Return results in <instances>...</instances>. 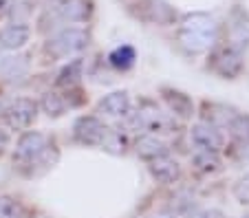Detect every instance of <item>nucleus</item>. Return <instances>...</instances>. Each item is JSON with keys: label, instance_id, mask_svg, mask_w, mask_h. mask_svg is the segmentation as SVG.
I'll list each match as a JSON object with an SVG mask.
<instances>
[{"label": "nucleus", "instance_id": "18", "mask_svg": "<svg viewBox=\"0 0 249 218\" xmlns=\"http://www.w3.org/2000/svg\"><path fill=\"white\" fill-rule=\"evenodd\" d=\"M230 130L236 141L249 143V115H236L230 123Z\"/></svg>", "mask_w": 249, "mask_h": 218}, {"label": "nucleus", "instance_id": "8", "mask_svg": "<svg viewBox=\"0 0 249 218\" xmlns=\"http://www.w3.org/2000/svg\"><path fill=\"white\" fill-rule=\"evenodd\" d=\"M29 35H31V29L27 24H9L0 31V49H7V51L22 49L29 42Z\"/></svg>", "mask_w": 249, "mask_h": 218}, {"label": "nucleus", "instance_id": "16", "mask_svg": "<svg viewBox=\"0 0 249 218\" xmlns=\"http://www.w3.org/2000/svg\"><path fill=\"white\" fill-rule=\"evenodd\" d=\"M108 62L113 64L115 68H119V71H126V68H130L132 64H135V49L128 47V44H124V47H117L108 55Z\"/></svg>", "mask_w": 249, "mask_h": 218}, {"label": "nucleus", "instance_id": "26", "mask_svg": "<svg viewBox=\"0 0 249 218\" xmlns=\"http://www.w3.org/2000/svg\"><path fill=\"white\" fill-rule=\"evenodd\" d=\"M148 218H179L177 214H170V212H159V214H152V216Z\"/></svg>", "mask_w": 249, "mask_h": 218}, {"label": "nucleus", "instance_id": "24", "mask_svg": "<svg viewBox=\"0 0 249 218\" xmlns=\"http://www.w3.org/2000/svg\"><path fill=\"white\" fill-rule=\"evenodd\" d=\"M196 218H225L223 216V212H218V209H207V212H201Z\"/></svg>", "mask_w": 249, "mask_h": 218}, {"label": "nucleus", "instance_id": "9", "mask_svg": "<svg viewBox=\"0 0 249 218\" xmlns=\"http://www.w3.org/2000/svg\"><path fill=\"white\" fill-rule=\"evenodd\" d=\"M150 174L155 176L159 183H174V181H179V176H181V168L174 159H170L168 154H165V157H159V159H155V161H150Z\"/></svg>", "mask_w": 249, "mask_h": 218}, {"label": "nucleus", "instance_id": "23", "mask_svg": "<svg viewBox=\"0 0 249 218\" xmlns=\"http://www.w3.org/2000/svg\"><path fill=\"white\" fill-rule=\"evenodd\" d=\"M7 148H9V133L5 128H0V157L5 154Z\"/></svg>", "mask_w": 249, "mask_h": 218}, {"label": "nucleus", "instance_id": "10", "mask_svg": "<svg viewBox=\"0 0 249 218\" xmlns=\"http://www.w3.org/2000/svg\"><path fill=\"white\" fill-rule=\"evenodd\" d=\"M57 14L69 22H82L90 14L89 0H60L57 2Z\"/></svg>", "mask_w": 249, "mask_h": 218}, {"label": "nucleus", "instance_id": "15", "mask_svg": "<svg viewBox=\"0 0 249 218\" xmlns=\"http://www.w3.org/2000/svg\"><path fill=\"white\" fill-rule=\"evenodd\" d=\"M99 146H102L106 152H110V154H124L126 148H128V141H126V137H124L119 130H110L108 128Z\"/></svg>", "mask_w": 249, "mask_h": 218}, {"label": "nucleus", "instance_id": "13", "mask_svg": "<svg viewBox=\"0 0 249 218\" xmlns=\"http://www.w3.org/2000/svg\"><path fill=\"white\" fill-rule=\"evenodd\" d=\"M0 71H2V75H5L7 80H11V82L22 80V77H27V73H29V57H24V55L5 57Z\"/></svg>", "mask_w": 249, "mask_h": 218}, {"label": "nucleus", "instance_id": "21", "mask_svg": "<svg viewBox=\"0 0 249 218\" xmlns=\"http://www.w3.org/2000/svg\"><path fill=\"white\" fill-rule=\"evenodd\" d=\"M0 218H20V205L11 196H0Z\"/></svg>", "mask_w": 249, "mask_h": 218}, {"label": "nucleus", "instance_id": "19", "mask_svg": "<svg viewBox=\"0 0 249 218\" xmlns=\"http://www.w3.org/2000/svg\"><path fill=\"white\" fill-rule=\"evenodd\" d=\"M194 166L201 172H216L221 168V161H218V157L214 152H198L194 157Z\"/></svg>", "mask_w": 249, "mask_h": 218}, {"label": "nucleus", "instance_id": "14", "mask_svg": "<svg viewBox=\"0 0 249 218\" xmlns=\"http://www.w3.org/2000/svg\"><path fill=\"white\" fill-rule=\"evenodd\" d=\"M165 101L170 104V108L174 110V115H181V117H190L194 113L192 100L183 93H177V90H165Z\"/></svg>", "mask_w": 249, "mask_h": 218}, {"label": "nucleus", "instance_id": "20", "mask_svg": "<svg viewBox=\"0 0 249 218\" xmlns=\"http://www.w3.org/2000/svg\"><path fill=\"white\" fill-rule=\"evenodd\" d=\"M82 77V62L80 60H73L69 64V67L64 68V71L60 73V80H57V84H62V86H66V84H75L77 80Z\"/></svg>", "mask_w": 249, "mask_h": 218}, {"label": "nucleus", "instance_id": "6", "mask_svg": "<svg viewBox=\"0 0 249 218\" xmlns=\"http://www.w3.org/2000/svg\"><path fill=\"white\" fill-rule=\"evenodd\" d=\"M192 143L198 148L201 152H214L216 154L223 148V137L218 133L216 126H210V123H196L190 133Z\"/></svg>", "mask_w": 249, "mask_h": 218}, {"label": "nucleus", "instance_id": "1", "mask_svg": "<svg viewBox=\"0 0 249 218\" xmlns=\"http://www.w3.org/2000/svg\"><path fill=\"white\" fill-rule=\"evenodd\" d=\"M179 40L188 51L203 53L214 47V42L218 40V24L205 14L188 16L181 24Z\"/></svg>", "mask_w": 249, "mask_h": 218}, {"label": "nucleus", "instance_id": "28", "mask_svg": "<svg viewBox=\"0 0 249 218\" xmlns=\"http://www.w3.org/2000/svg\"><path fill=\"white\" fill-rule=\"evenodd\" d=\"M245 218H249V216H245Z\"/></svg>", "mask_w": 249, "mask_h": 218}, {"label": "nucleus", "instance_id": "4", "mask_svg": "<svg viewBox=\"0 0 249 218\" xmlns=\"http://www.w3.org/2000/svg\"><path fill=\"white\" fill-rule=\"evenodd\" d=\"M38 117V104L29 97H18L5 110V121L11 130H27Z\"/></svg>", "mask_w": 249, "mask_h": 218}, {"label": "nucleus", "instance_id": "25", "mask_svg": "<svg viewBox=\"0 0 249 218\" xmlns=\"http://www.w3.org/2000/svg\"><path fill=\"white\" fill-rule=\"evenodd\" d=\"M11 9V0H0V18Z\"/></svg>", "mask_w": 249, "mask_h": 218}, {"label": "nucleus", "instance_id": "22", "mask_svg": "<svg viewBox=\"0 0 249 218\" xmlns=\"http://www.w3.org/2000/svg\"><path fill=\"white\" fill-rule=\"evenodd\" d=\"M234 196L243 205H249V174H245L243 179L234 185Z\"/></svg>", "mask_w": 249, "mask_h": 218}, {"label": "nucleus", "instance_id": "11", "mask_svg": "<svg viewBox=\"0 0 249 218\" xmlns=\"http://www.w3.org/2000/svg\"><path fill=\"white\" fill-rule=\"evenodd\" d=\"M137 154L141 159H148V161H155L159 157L168 154V148L161 139H157L155 134H143V137L137 141Z\"/></svg>", "mask_w": 249, "mask_h": 218}, {"label": "nucleus", "instance_id": "5", "mask_svg": "<svg viewBox=\"0 0 249 218\" xmlns=\"http://www.w3.org/2000/svg\"><path fill=\"white\" fill-rule=\"evenodd\" d=\"M106 126H104L102 121H99L97 117H80L75 121V126H73V137H75V141L84 143V146H99L104 139V134H106Z\"/></svg>", "mask_w": 249, "mask_h": 218}, {"label": "nucleus", "instance_id": "7", "mask_svg": "<svg viewBox=\"0 0 249 218\" xmlns=\"http://www.w3.org/2000/svg\"><path fill=\"white\" fill-rule=\"evenodd\" d=\"M97 110L104 117H113V119H124L130 113V97L126 90H115L110 95H106L97 104Z\"/></svg>", "mask_w": 249, "mask_h": 218}, {"label": "nucleus", "instance_id": "12", "mask_svg": "<svg viewBox=\"0 0 249 218\" xmlns=\"http://www.w3.org/2000/svg\"><path fill=\"white\" fill-rule=\"evenodd\" d=\"M243 68V62H240V51L236 49H225V51L218 55V62H216V71L225 77H234L240 73Z\"/></svg>", "mask_w": 249, "mask_h": 218}, {"label": "nucleus", "instance_id": "17", "mask_svg": "<svg viewBox=\"0 0 249 218\" xmlns=\"http://www.w3.org/2000/svg\"><path fill=\"white\" fill-rule=\"evenodd\" d=\"M42 110L49 115V117H62L66 113V101L62 95L57 93H47L42 97Z\"/></svg>", "mask_w": 249, "mask_h": 218}, {"label": "nucleus", "instance_id": "3", "mask_svg": "<svg viewBox=\"0 0 249 218\" xmlns=\"http://www.w3.org/2000/svg\"><path fill=\"white\" fill-rule=\"evenodd\" d=\"M86 47H89V34L84 29L71 27L60 31L53 40H49L47 51L55 57H69V55H75V53H82Z\"/></svg>", "mask_w": 249, "mask_h": 218}, {"label": "nucleus", "instance_id": "27", "mask_svg": "<svg viewBox=\"0 0 249 218\" xmlns=\"http://www.w3.org/2000/svg\"><path fill=\"white\" fill-rule=\"evenodd\" d=\"M2 60H5V57H2V55H0V67H2Z\"/></svg>", "mask_w": 249, "mask_h": 218}, {"label": "nucleus", "instance_id": "2", "mask_svg": "<svg viewBox=\"0 0 249 218\" xmlns=\"http://www.w3.org/2000/svg\"><path fill=\"white\" fill-rule=\"evenodd\" d=\"M51 148L49 139L44 137L38 130H29L16 143V152H14V161L18 166H29L33 170V166H42V168H51L57 161V154L51 157Z\"/></svg>", "mask_w": 249, "mask_h": 218}]
</instances>
